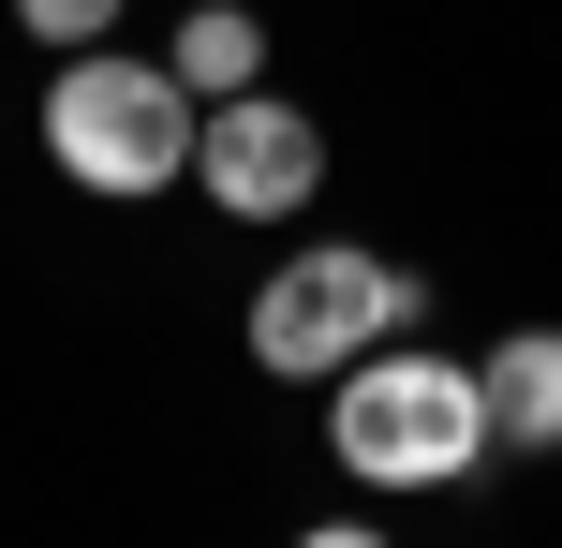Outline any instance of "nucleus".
Instances as JSON below:
<instances>
[{"instance_id": "obj_1", "label": "nucleus", "mask_w": 562, "mask_h": 548, "mask_svg": "<svg viewBox=\"0 0 562 548\" xmlns=\"http://www.w3.org/2000/svg\"><path fill=\"white\" fill-rule=\"evenodd\" d=\"M326 445H340V474L356 490H459L474 460H504L488 445V385H474V356H445V342H370L356 371H326Z\"/></svg>"}, {"instance_id": "obj_2", "label": "nucleus", "mask_w": 562, "mask_h": 548, "mask_svg": "<svg viewBox=\"0 0 562 548\" xmlns=\"http://www.w3.org/2000/svg\"><path fill=\"white\" fill-rule=\"evenodd\" d=\"M193 89H178V59H119V45H59L45 75V164L75 178V193L134 208V193H178L193 178Z\"/></svg>"}, {"instance_id": "obj_3", "label": "nucleus", "mask_w": 562, "mask_h": 548, "mask_svg": "<svg viewBox=\"0 0 562 548\" xmlns=\"http://www.w3.org/2000/svg\"><path fill=\"white\" fill-rule=\"evenodd\" d=\"M400 326H429V282H415V267L356 253V237H311V253H281L267 282H252V371L326 385V371H356L370 342H400Z\"/></svg>"}, {"instance_id": "obj_4", "label": "nucleus", "mask_w": 562, "mask_h": 548, "mask_svg": "<svg viewBox=\"0 0 562 548\" xmlns=\"http://www.w3.org/2000/svg\"><path fill=\"white\" fill-rule=\"evenodd\" d=\"M193 193L223 208V223H296V208L326 193V119L281 104V89H223V104L193 119Z\"/></svg>"}, {"instance_id": "obj_5", "label": "nucleus", "mask_w": 562, "mask_h": 548, "mask_svg": "<svg viewBox=\"0 0 562 548\" xmlns=\"http://www.w3.org/2000/svg\"><path fill=\"white\" fill-rule=\"evenodd\" d=\"M474 385H488V445L504 460H562V326H504L474 356Z\"/></svg>"}, {"instance_id": "obj_6", "label": "nucleus", "mask_w": 562, "mask_h": 548, "mask_svg": "<svg viewBox=\"0 0 562 548\" xmlns=\"http://www.w3.org/2000/svg\"><path fill=\"white\" fill-rule=\"evenodd\" d=\"M164 59H178V89H193V104H223V89L267 75V15H252V0H193Z\"/></svg>"}, {"instance_id": "obj_7", "label": "nucleus", "mask_w": 562, "mask_h": 548, "mask_svg": "<svg viewBox=\"0 0 562 548\" xmlns=\"http://www.w3.org/2000/svg\"><path fill=\"white\" fill-rule=\"evenodd\" d=\"M15 15L45 30V45H104V30H119V0H15Z\"/></svg>"}, {"instance_id": "obj_8", "label": "nucleus", "mask_w": 562, "mask_h": 548, "mask_svg": "<svg viewBox=\"0 0 562 548\" xmlns=\"http://www.w3.org/2000/svg\"><path fill=\"white\" fill-rule=\"evenodd\" d=\"M0 15H15V0H0Z\"/></svg>"}]
</instances>
